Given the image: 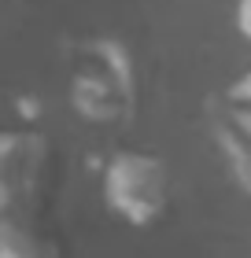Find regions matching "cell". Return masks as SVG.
Here are the masks:
<instances>
[{
	"label": "cell",
	"mask_w": 251,
	"mask_h": 258,
	"mask_svg": "<svg viewBox=\"0 0 251 258\" xmlns=\"http://www.w3.org/2000/svg\"><path fill=\"white\" fill-rule=\"evenodd\" d=\"M140 74L126 41L92 37L81 44L70 74V107L92 125H122L137 114Z\"/></svg>",
	"instance_id": "cell-1"
},
{
	"label": "cell",
	"mask_w": 251,
	"mask_h": 258,
	"mask_svg": "<svg viewBox=\"0 0 251 258\" xmlns=\"http://www.w3.org/2000/svg\"><path fill=\"white\" fill-rule=\"evenodd\" d=\"M59 184L56 144L41 129L0 133V210L48 218Z\"/></svg>",
	"instance_id": "cell-2"
},
{
	"label": "cell",
	"mask_w": 251,
	"mask_h": 258,
	"mask_svg": "<svg viewBox=\"0 0 251 258\" xmlns=\"http://www.w3.org/2000/svg\"><path fill=\"white\" fill-rule=\"evenodd\" d=\"M104 199L111 214L137 229H152L155 221L166 218L174 199V177L166 159L152 155V151H115L104 166Z\"/></svg>",
	"instance_id": "cell-3"
},
{
	"label": "cell",
	"mask_w": 251,
	"mask_h": 258,
	"mask_svg": "<svg viewBox=\"0 0 251 258\" xmlns=\"http://www.w3.org/2000/svg\"><path fill=\"white\" fill-rule=\"evenodd\" d=\"M207 125L225 166H229V177L251 196V107L229 96H218L207 107Z\"/></svg>",
	"instance_id": "cell-4"
},
{
	"label": "cell",
	"mask_w": 251,
	"mask_h": 258,
	"mask_svg": "<svg viewBox=\"0 0 251 258\" xmlns=\"http://www.w3.org/2000/svg\"><path fill=\"white\" fill-rule=\"evenodd\" d=\"M0 258H63V243L48 218L0 210Z\"/></svg>",
	"instance_id": "cell-5"
},
{
	"label": "cell",
	"mask_w": 251,
	"mask_h": 258,
	"mask_svg": "<svg viewBox=\"0 0 251 258\" xmlns=\"http://www.w3.org/2000/svg\"><path fill=\"white\" fill-rule=\"evenodd\" d=\"M225 96L236 100V103H247V107H251V70H247L240 81H233V85L225 89Z\"/></svg>",
	"instance_id": "cell-6"
},
{
	"label": "cell",
	"mask_w": 251,
	"mask_h": 258,
	"mask_svg": "<svg viewBox=\"0 0 251 258\" xmlns=\"http://www.w3.org/2000/svg\"><path fill=\"white\" fill-rule=\"evenodd\" d=\"M236 30L251 44V0H236Z\"/></svg>",
	"instance_id": "cell-7"
}]
</instances>
